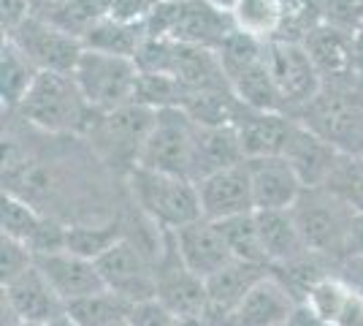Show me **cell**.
<instances>
[{"label": "cell", "instance_id": "6da1fadb", "mask_svg": "<svg viewBox=\"0 0 363 326\" xmlns=\"http://www.w3.org/2000/svg\"><path fill=\"white\" fill-rule=\"evenodd\" d=\"M128 188L138 212L160 232H179L182 226L203 217L198 183L187 177L136 166L128 171Z\"/></svg>", "mask_w": 363, "mask_h": 326}, {"label": "cell", "instance_id": "7a4b0ae2", "mask_svg": "<svg viewBox=\"0 0 363 326\" xmlns=\"http://www.w3.org/2000/svg\"><path fill=\"white\" fill-rule=\"evenodd\" d=\"M22 117L46 134H87L95 109L87 104L74 74L41 71L22 101Z\"/></svg>", "mask_w": 363, "mask_h": 326}, {"label": "cell", "instance_id": "3957f363", "mask_svg": "<svg viewBox=\"0 0 363 326\" xmlns=\"http://www.w3.org/2000/svg\"><path fill=\"white\" fill-rule=\"evenodd\" d=\"M144 28L152 38L206 49H217L236 31L230 11H223L212 0H157L144 19Z\"/></svg>", "mask_w": 363, "mask_h": 326}, {"label": "cell", "instance_id": "277c9868", "mask_svg": "<svg viewBox=\"0 0 363 326\" xmlns=\"http://www.w3.org/2000/svg\"><path fill=\"white\" fill-rule=\"evenodd\" d=\"M309 253L342 261L350 256V234L355 210L328 188H303L290 207Z\"/></svg>", "mask_w": 363, "mask_h": 326}, {"label": "cell", "instance_id": "5b68a950", "mask_svg": "<svg viewBox=\"0 0 363 326\" xmlns=\"http://www.w3.org/2000/svg\"><path fill=\"white\" fill-rule=\"evenodd\" d=\"M138 74L141 68L133 58L84 47L76 63L74 79L95 112H114L133 104Z\"/></svg>", "mask_w": 363, "mask_h": 326}, {"label": "cell", "instance_id": "8992f818", "mask_svg": "<svg viewBox=\"0 0 363 326\" xmlns=\"http://www.w3.org/2000/svg\"><path fill=\"white\" fill-rule=\"evenodd\" d=\"M198 123L184 109H160L136 166L166 174H179L193 180V158H196ZM196 183V180H193Z\"/></svg>", "mask_w": 363, "mask_h": 326}, {"label": "cell", "instance_id": "52a82bcc", "mask_svg": "<svg viewBox=\"0 0 363 326\" xmlns=\"http://www.w3.org/2000/svg\"><path fill=\"white\" fill-rule=\"evenodd\" d=\"M155 114H157L155 109H147L141 104H128L114 112H95V120L84 136L108 163H117L125 171H130L136 169L141 147L155 123Z\"/></svg>", "mask_w": 363, "mask_h": 326}, {"label": "cell", "instance_id": "ba28073f", "mask_svg": "<svg viewBox=\"0 0 363 326\" xmlns=\"http://www.w3.org/2000/svg\"><path fill=\"white\" fill-rule=\"evenodd\" d=\"M298 120L342 153H355L363 141V95L342 85H323L315 101L301 109Z\"/></svg>", "mask_w": 363, "mask_h": 326}, {"label": "cell", "instance_id": "9c48e42d", "mask_svg": "<svg viewBox=\"0 0 363 326\" xmlns=\"http://www.w3.org/2000/svg\"><path fill=\"white\" fill-rule=\"evenodd\" d=\"M3 38H11L38 71H55V74H74L76 63L84 52V38L65 31L62 25L44 14H30L14 33Z\"/></svg>", "mask_w": 363, "mask_h": 326}, {"label": "cell", "instance_id": "30bf717a", "mask_svg": "<svg viewBox=\"0 0 363 326\" xmlns=\"http://www.w3.org/2000/svg\"><path fill=\"white\" fill-rule=\"evenodd\" d=\"M95 264H98L106 291H114L133 305L150 302L157 296V259L150 250L136 245L130 237L117 242Z\"/></svg>", "mask_w": 363, "mask_h": 326}, {"label": "cell", "instance_id": "8fae6325", "mask_svg": "<svg viewBox=\"0 0 363 326\" xmlns=\"http://www.w3.org/2000/svg\"><path fill=\"white\" fill-rule=\"evenodd\" d=\"M266 63H269V71H272L277 93L282 98L285 109L301 112L306 104L315 101V95L325 85L303 44L274 38L266 44Z\"/></svg>", "mask_w": 363, "mask_h": 326}, {"label": "cell", "instance_id": "7c38bea8", "mask_svg": "<svg viewBox=\"0 0 363 326\" xmlns=\"http://www.w3.org/2000/svg\"><path fill=\"white\" fill-rule=\"evenodd\" d=\"M160 305L179 318L206 321V280L190 272L174 248V234L168 232L166 248L157 259V296Z\"/></svg>", "mask_w": 363, "mask_h": 326}, {"label": "cell", "instance_id": "4fadbf2b", "mask_svg": "<svg viewBox=\"0 0 363 326\" xmlns=\"http://www.w3.org/2000/svg\"><path fill=\"white\" fill-rule=\"evenodd\" d=\"M3 315L49 326L65 315V302L52 288L38 264H33L19 278L3 283Z\"/></svg>", "mask_w": 363, "mask_h": 326}, {"label": "cell", "instance_id": "5bb4252c", "mask_svg": "<svg viewBox=\"0 0 363 326\" xmlns=\"http://www.w3.org/2000/svg\"><path fill=\"white\" fill-rule=\"evenodd\" d=\"M298 310L301 302L269 269V275L257 280L239 302L228 326H285L298 315Z\"/></svg>", "mask_w": 363, "mask_h": 326}, {"label": "cell", "instance_id": "9a60e30c", "mask_svg": "<svg viewBox=\"0 0 363 326\" xmlns=\"http://www.w3.org/2000/svg\"><path fill=\"white\" fill-rule=\"evenodd\" d=\"M3 237H11L35 256L65 248V226L41 215L28 199L11 190L3 193Z\"/></svg>", "mask_w": 363, "mask_h": 326}, {"label": "cell", "instance_id": "2e32d148", "mask_svg": "<svg viewBox=\"0 0 363 326\" xmlns=\"http://www.w3.org/2000/svg\"><path fill=\"white\" fill-rule=\"evenodd\" d=\"M301 308L320 326H363V294L339 272H328L309 286Z\"/></svg>", "mask_w": 363, "mask_h": 326}, {"label": "cell", "instance_id": "e0dca14e", "mask_svg": "<svg viewBox=\"0 0 363 326\" xmlns=\"http://www.w3.org/2000/svg\"><path fill=\"white\" fill-rule=\"evenodd\" d=\"M198 196H201L203 217H209V220H225V217L255 212L247 161L203 177L198 183Z\"/></svg>", "mask_w": 363, "mask_h": 326}, {"label": "cell", "instance_id": "ac0fdd59", "mask_svg": "<svg viewBox=\"0 0 363 326\" xmlns=\"http://www.w3.org/2000/svg\"><path fill=\"white\" fill-rule=\"evenodd\" d=\"M171 234H174V248L179 253V259L198 278H212L214 272L236 261L220 226L209 217H198L196 223H187L179 232Z\"/></svg>", "mask_w": 363, "mask_h": 326}, {"label": "cell", "instance_id": "d6986e66", "mask_svg": "<svg viewBox=\"0 0 363 326\" xmlns=\"http://www.w3.org/2000/svg\"><path fill=\"white\" fill-rule=\"evenodd\" d=\"M303 49L320 71L323 82L331 79L333 85H345L355 77V33L339 28L333 22L318 25L306 33Z\"/></svg>", "mask_w": 363, "mask_h": 326}, {"label": "cell", "instance_id": "ffe728a7", "mask_svg": "<svg viewBox=\"0 0 363 326\" xmlns=\"http://www.w3.org/2000/svg\"><path fill=\"white\" fill-rule=\"evenodd\" d=\"M35 264L46 275V280L52 283V288L57 291L65 308L76 302V299H84L98 291H106L104 278L98 272V264L84 259V256H76L71 250H55V253H44V256H35Z\"/></svg>", "mask_w": 363, "mask_h": 326}, {"label": "cell", "instance_id": "44dd1931", "mask_svg": "<svg viewBox=\"0 0 363 326\" xmlns=\"http://www.w3.org/2000/svg\"><path fill=\"white\" fill-rule=\"evenodd\" d=\"M345 156L339 147H333L328 139H323L320 134H315L312 128L298 120L290 141L285 147L282 158L288 161L290 166L296 169L298 180L303 183V188H323L331 180L333 169L339 163V158Z\"/></svg>", "mask_w": 363, "mask_h": 326}, {"label": "cell", "instance_id": "7402d4cb", "mask_svg": "<svg viewBox=\"0 0 363 326\" xmlns=\"http://www.w3.org/2000/svg\"><path fill=\"white\" fill-rule=\"evenodd\" d=\"M269 275V266L250 261H230L212 278H206V321L209 326H228L247 291Z\"/></svg>", "mask_w": 363, "mask_h": 326}, {"label": "cell", "instance_id": "603a6c76", "mask_svg": "<svg viewBox=\"0 0 363 326\" xmlns=\"http://www.w3.org/2000/svg\"><path fill=\"white\" fill-rule=\"evenodd\" d=\"M255 210H290L303 193V183L282 156L247 158Z\"/></svg>", "mask_w": 363, "mask_h": 326}, {"label": "cell", "instance_id": "cb8c5ba5", "mask_svg": "<svg viewBox=\"0 0 363 326\" xmlns=\"http://www.w3.org/2000/svg\"><path fill=\"white\" fill-rule=\"evenodd\" d=\"M296 123H298V117H290L285 112H260V109L247 107L242 112V117H239V123H236L244 156H282Z\"/></svg>", "mask_w": 363, "mask_h": 326}, {"label": "cell", "instance_id": "d4e9b609", "mask_svg": "<svg viewBox=\"0 0 363 326\" xmlns=\"http://www.w3.org/2000/svg\"><path fill=\"white\" fill-rule=\"evenodd\" d=\"M242 139L236 125H198L196 134V158H193V180L201 183L214 171L244 163Z\"/></svg>", "mask_w": 363, "mask_h": 326}, {"label": "cell", "instance_id": "484cf974", "mask_svg": "<svg viewBox=\"0 0 363 326\" xmlns=\"http://www.w3.org/2000/svg\"><path fill=\"white\" fill-rule=\"evenodd\" d=\"M260 245L269 266L290 264L309 253L290 210H255Z\"/></svg>", "mask_w": 363, "mask_h": 326}, {"label": "cell", "instance_id": "4316f807", "mask_svg": "<svg viewBox=\"0 0 363 326\" xmlns=\"http://www.w3.org/2000/svg\"><path fill=\"white\" fill-rule=\"evenodd\" d=\"M38 68L16 47L11 38H3L0 49V101L6 109H19L25 95L30 93L33 82L38 79Z\"/></svg>", "mask_w": 363, "mask_h": 326}, {"label": "cell", "instance_id": "83f0119b", "mask_svg": "<svg viewBox=\"0 0 363 326\" xmlns=\"http://www.w3.org/2000/svg\"><path fill=\"white\" fill-rule=\"evenodd\" d=\"M144 41H147L144 22H122L111 16H101L84 36V47L133 58V60H136L138 49L144 47Z\"/></svg>", "mask_w": 363, "mask_h": 326}, {"label": "cell", "instance_id": "f1b7e54d", "mask_svg": "<svg viewBox=\"0 0 363 326\" xmlns=\"http://www.w3.org/2000/svg\"><path fill=\"white\" fill-rule=\"evenodd\" d=\"M130 313L133 302L122 299L114 291H98L65 308V315L76 326H130Z\"/></svg>", "mask_w": 363, "mask_h": 326}, {"label": "cell", "instance_id": "f546056e", "mask_svg": "<svg viewBox=\"0 0 363 326\" xmlns=\"http://www.w3.org/2000/svg\"><path fill=\"white\" fill-rule=\"evenodd\" d=\"M233 28L244 36L260 41H274L285 22V3L282 0H239L230 9Z\"/></svg>", "mask_w": 363, "mask_h": 326}, {"label": "cell", "instance_id": "4dcf8cb0", "mask_svg": "<svg viewBox=\"0 0 363 326\" xmlns=\"http://www.w3.org/2000/svg\"><path fill=\"white\" fill-rule=\"evenodd\" d=\"M125 237L128 234L117 220L87 223V226H65V250H71L76 256H84L90 261H98L104 253H108Z\"/></svg>", "mask_w": 363, "mask_h": 326}, {"label": "cell", "instance_id": "1f68e13d", "mask_svg": "<svg viewBox=\"0 0 363 326\" xmlns=\"http://www.w3.org/2000/svg\"><path fill=\"white\" fill-rule=\"evenodd\" d=\"M220 226V232L225 237L228 248L233 253L236 261H250V264H266L263 256V245H260V232H257V217L255 212L247 215L225 217V220H214Z\"/></svg>", "mask_w": 363, "mask_h": 326}, {"label": "cell", "instance_id": "d6a6232c", "mask_svg": "<svg viewBox=\"0 0 363 326\" xmlns=\"http://www.w3.org/2000/svg\"><path fill=\"white\" fill-rule=\"evenodd\" d=\"M184 98H187V90L174 77L152 74V71H141L138 74L133 104H141V107L160 112V109H182L184 107Z\"/></svg>", "mask_w": 363, "mask_h": 326}, {"label": "cell", "instance_id": "836d02e7", "mask_svg": "<svg viewBox=\"0 0 363 326\" xmlns=\"http://www.w3.org/2000/svg\"><path fill=\"white\" fill-rule=\"evenodd\" d=\"M323 188H328L336 196H342L355 212H363V158L345 153L339 158L331 180Z\"/></svg>", "mask_w": 363, "mask_h": 326}, {"label": "cell", "instance_id": "e575fe53", "mask_svg": "<svg viewBox=\"0 0 363 326\" xmlns=\"http://www.w3.org/2000/svg\"><path fill=\"white\" fill-rule=\"evenodd\" d=\"M33 264H35V253L30 248H25L22 242H16L11 237L0 239V283L19 278Z\"/></svg>", "mask_w": 363, "mask_h": 326}, {"label": "cell", "instance_id": "d590c367", "mask_svg": "<svg viewBox=\"0 0 363 326\" xmlns=\"http://www.w3.org/2000/svg\"><path fill=\"white\" fill-rule=\"evenodd\" d=\"M130 326H182V318L174 315L166 305H160L157 299H150V302L133 305Z\"/></svg>", "mask_w": 363, "mask_h": 326}, {"label": "cell", "instance_id": "8d00e7d4", "mask_svg": "<svg viewBox=\"0 0 363 326\" xmlns=\"http://www.w3.org/2000/svg\"><path fill=\"white\" fill-rule=\"evenodd\" d=\"M30 14H35L33 0H3V36L14 33Z\"/></svg>", "mask_w": 363, "mask_h": 326}, {"label": "cell", "instance_id": "74e56055", "mask_svg": "<svg viewBox=\"0 0 363 326\" xmlns=\"http://www.w3.org/2000/svg\"><path fill=\"white\" fill-rule=\"evenodd\" d=\"M339 275L347 280L350 286L363 294V256H347L339 261Z\"/></svg>", "mask_w": 363, "mask_h": 326}, {"label": "cell", "instance_id": "f35d334b", "mask_svg": "<svg viewBox=\"0 0 363 326\" xmlns=\"http://www.w3.org/2000/svg\"><path fill=\"white\" fill-rule=\"evenodd\" d=\"M350 256H363V212L352 217V234H350Z\"/></svg>", "mask_w": 363, "mask_h": 326}, {"label": "cell", "instance_id": "ab89813d", "mask_svg": "<svg viewBox=\"0 0 363 326\" xmlns=\"http://www.w3.org/2000/svg\"><path fill=\"white\" fill-rule=\"evenodd\" d=\"M71 3H76V0H33V9H41V11H35V14L57 16L60 11H65Z\"/></svg>", "mask_w": 363, "mask_h": 326}, {"label": "cell", "instance_id": "60d3db41", "mask_svg": "<svg viewBox=\"0 0 363 326\" xmlns=\"http://www.w3.org/2000/svg\"><path fill=\"white\" fill-rule=\"evenodd\" d=\"M355 77L363 79V25L355 31Z\"/></svg>", "mask_w": 363, "mask_h": 326}, {"label": "cell", "instance_id": "b9f144b4", "mask_svg": "<svg viewBox=\"0 0 363 326\" xmlns=\"http://www.w3.org/2000/svg\"><path fill=\"white\" fill-rule=\"evenodd\" d=\"M3 326H41V324H30V321H19V318H11V315H9V321L3 318Z\"/></svg>", "mask_w": 363, "mask_h": 326}, {"label": "cell", "instance_id": "7bdbcfd3", "mask_svg": "<svg viewBox=\"0 0 363 326\" xmlns=\"http://www.w3.org/2000/svg\"><path fill=\"white\" fill-rule=\"evenodd\" d=\"M212 3H214V6H220L223 11H230V9H233L239 0H212Z\"/></svg>", "mask_w": 363, "mask_h": 326}, {"label": "cell", "instance_id": "ee69618b", "mask_svg": "<svg viewBox=\"0 0 363 326\" xmlns=\"http://www.w3.org/2000/svg\"><path fill=\"white\" fill-rule=\"evenodd\" d=\"M49 326H76V324L71 321V318H68V315H62L60 321H55V324H49Z\"/></svg>", "mask_w": 363, "mask_h": 326}, {"label": "cell", "instance_id": "f6af8a7d", "mask_svg": "<svg viewBox=\"0 0 363 326\" xmlns=\"http://www.w3.org/2000/svg\"><path fill=\"white\" fill-rule=\"evenodd\" d=\"M352 156H358V158H363V141H361V147H358V150H355V153H352Z\"/></svg>", "mask_w": 363, "mask_h": 326}]
</instances>
